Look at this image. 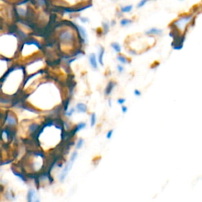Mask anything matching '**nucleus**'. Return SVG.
<instances>
[{
	"mask_svg": "<svg viewBox=\"0 0 202 202\" xmlns=\"http://www.w3.org/2000/svg\"><path fill=\"white\" fill-rule=\"evenodd\" d=\"M96 123V114L95 113H92L91 114V122H90V125H91L92 127H93L94 126Z\"/></svg>",
	"mask_w": 202,
	"mask_h": 202,
	"instance_id": "obj_18",
	"label": "nucleus"
},
{
	"mask_svg": "<svg viewBox=\"0 0 202 202\" xmlns=\"http://www.w3.org/2000/svg\"><path fill=\"white\" fill-rule=\"evenodd\" d=\"M76 109L79 113H85L87 111V106L83 103H79L76 105Z\"/></svg>",
	"mask_w": 202,
	"mask_h": 202,
	"instance_id": "obj_15",
	"label": "nucleus"
},
{
	"mask_svg": "<svg viewBox=\"0 0 202 202\" xmlns=\"http://www.w3.org/2000/svg\"><path fill=\"white\" fill-rule=\"evenodd\" d=\"M194 14L193 13H186L180 15L177 19L172 22V29H175L177 32H185L186 29L190 25L194 20Z\"/></svg>",
	"mask_w": 202,
	"mask_h": 202,
	"instance_id": "obj_1",
	"label": "nucleus"
},
{
	"mask_svg": "<svg viewBox=\"0 0 202 202\" xmlns=\"http://www.w3.org/2000/svg\"><path fill=\"white\" fill-rule=\"evenodd\" d=\"M179 1H181L182 2V1H184V0H179Z\"/></svg>",
	"mask_w": 202,
	"mask_h": 202,
	"instance_id": "obj_31",
	"label": "nucleus"
},
{
	"mask_svg": "<svg viewBox=\"0 0 202 202\" xmlns=\"http://www.w3.org/2000/svg\"><path fill=\"white\" fill-rule=\"evenodd\" d=\"M125 102H126V99H124V98H119V99H118V104L123 105Z\"/></svg>",
	"mask_w": 202,
	"mask_h": 202,
	"instance_id": "obj_24",
	"label": "nucleus"
},
{
	"mask_svg": "<svg viewBox=\"0 0 202 202\" xmlns=\"http://www.w3.org/2000/svg\"><path fill=\"white\" fill-rule=\"evenodd\" d=\"M102 26H103V33L106 35L110 31V28H111V25H110V21H103L102 22Z\"/></svg>",
	"mask_w": 202,
	"mask_h": 202,
	"instance_id": "obj_13",
	"label": "nucleus"
},
{
	"mask_svg": "<svg viewBox=\"0 0 202 202\" xmlns=\"http://www.w3.org/2000/svg\"><path fill=\"white\" fill-rule=\"evenodd\" d=\"M113 1H119V0H113Z\"/></svg>",
	"mask_w": 202,
	"mask_h": 202,
	"instance_id": "obj_30",
	"label": "nucleus"
},
{
	"mask_svg": "<svg viewBox=\"0 0 202 202\" xmlns=\"http://www.w3.org/2000/svg\"><path fill=\"white\" fill-rule=\"evenodd\" d=\"M117 69H118V71L119 73H122L124 71V67L122 65H118L117 66Z\"/></svg>",
	"mask_w": 202,
	"mask_h": 202,
	"instance_id": "obj_25",
	"label": "nucleus"
},
{
	"mask_svg": "<svg viewBox=\"0 0 202 202\" xmlns=\"http://www.w3.org/2000/svg\"><path fill=\"white\" fill-rule=\"evenodd\" d=\"M110 25H111V27H114V25H116V21H115V20H112V21L110 22Z\"/></svg>",
	"mask_w": 202,
	"mask_h": 202,
	"instance_id": "obj_28",
	"label": "nucleus"
},
{
	"mask_svg": "<svg viewBox=\"0 0 202 202\" xmlns=\"http://www.w3.org/2000/svg\"><path fill=\"white\" fill-rule=\"evenodd\" d=\"M105 53V49L103 47L101 46L99 48V53H98V61H99V64L101 66H103V56H104Z\"/></svg>",
	"mask_w": 202,
	"mask_h": 202,
	"instance_id": "obj_12",
	"label": "nucleus"
},
{
	"mask_svg": "<svg viewBox=\"0 0 202 202\" xmlns=\"http://www.w3.org/2000/svg\"><path fill=\"white\" fill-rule=\"evenodd\" d=\"M74 25L76 28L77 31L78 32L79 36H80L82 42L84 43V44L87 43V41H88V35H87V33H86L85 29L84 27L78 25V24H74Z\"/></svg>",
	"mask_w": 202,
	"mask_h": 202,
	"instance_id": "obj_4",
	"label": "nucleus"
},
{
	"mask_svg": "<svg viewBox=\"0 0 202 202\" xmlns=\"http://www.w3.org/2000/svg\"><path fill=\"white\" fill-rule=\"evenodd\" d=\"M59 40L63 44H71L74 40V35L70 30L63 31L59 35Z\"/></svg>",
	"mask_w": 202,
	"mask_h": 202,
	"instance_id": "obj_3",
	"label": "nucleus"
},
{
	"mask_svg": "<svg viewBox=\"0 0 202 202\" xmlns=\"http://www.w3.org/2000/svg\"><path fill=\"white\" fill-rule=\"evenodd\" d=\"M163 33V30L158 28H151L150 29L145 32V34L148 36H160Z\"/></svg>",
	"mask_w": 202,
	"mask_h": 202,
	"instance_id": "obj_7",
	"label": "nucleus"
},
{
	"mask_svg": "<svg viewBox=\"0 0 202 202\" xmlns=\"http://www.w3.org/2000/svg\"><path fill=\"white\" fill-rule=\"evenodd\" d=\"M128 111V107H126V106H124V105H122V111L123 114H125V113L127 112Z\"/></svg>",
	"mask_w": 202,
	"mask_h": 202,
	"instance_id": "obj_27",
	"label": "nucleus"
},
{
	"mask_svg": "<svg viewBox=\"0 0 202 202\" xmlns=\"http://www.w3.org/2000/svg\"><path fill=\"white\" fill-rule=\"evenodd\" d=\"M88 61H89L90 66H91L94 70H97L98 63L97 60H96V54H90L89 56H88Z\"/></svg>",
	"mask_w": 202,
	"mask_h": 202,
	"instance_id": "obj_6",
	"label": "nucleus"
},
{
	"mask_svg": "<svg viewBox=\"0 0 202 202\" xmlns=\"http://www.w3.org/2000/svg\"><path fill=\"white\" fill-rule=\"evenodd\" d=\"M120 25L122 27H127L133 23V20L130 18H126V17H122L120 20Z\"/></svg>",
	"mask_w": 202,
	"mask_h": 202,
	"instance_id": "obj_14",
	"label": "nucleus"
},
{
	"mask_svg": "<svg viewBox=\"0 0 202 202\" xmlns=\"http://www.w3.org/2000/svg\"><path fill=\"white\" fill-rule=\"evenodd\" d=\"M134 95L137 96H140L141 95V92L138 89H135L134 91Z\"/></svg>",
	"mask_w": 202,
	"mask_h": 202,
	"instance_id": "obj_26",
	"label": "nucleus"
},
{
	"mask_svg": "<svg viewBox=\"0 0 202 202\" xmlns=\"http://www.w3.org/2000/svg\"><path fill=\"white\" fill-rule=\"evenodd\" d=\"M27 199L28 201L33 202V201H39V200L36 197V191L33 189H30L28 192V195H27Z\"/></svg>",
	"mask_w": 202,
	"mask_h": 202,
	"instance_id": "obj_9",
	"label": "nucleus"
},
{
	"mask_svg": "<svg viewBox=\"0 0 202 202\" xmlns=\"http://www.w3.org/2000/svg\"><path fill=\"white\" fill-rule=\"evenodd\" d=\"M133 10H134V6L132 4H129V5H125V6H121L118 10L122 13L125 14V13H130Z\"/></svg>",
	"mask_w": 202,
	"mask_h": 202,
	"instance_id": "obj_10",
	"label": "nucleus"
},
{
	"mask_svg": "<svg viewBox=\"0 0 202 202\" xmlns=\"http://www.w3.org/2000/svg\"><path fill=\"white\" fill-rule=\"evenodd\" d=\"M85 127H86L85 122H80V123L78 124V125L75 126L74 130H72V132H71V134H70V136H74V134H76L78 132L80 131V130H83V129H85Z\"/></svg>",
	"mask_w": 202,
	"mask_h": 202,
	"instance_id": "obj_11",
	"label": "nucleus"
},
{
	"mask_svg": "<svg viewBox=\"0 0 202 202\" xmlns=\"http://www.w3.org/2000/svg\"><path fill=\"white\" fill-rule=\"evenodd\" d=\"M117 85L116 82L114 81H109V83L107 84V85L106 86V88H105V90H104V94L105 96H108L112 92L113 89H114V88L115 87V86Z\"/></svg>",
	"mask_w": 202,
	"mask_h": 202,
	"instance_id": "obj_8",
	"label": "nucleus"
},
{
	"mask_svg": "<svg viewBox=\"0 0 202 202\" xmlns=\"http://www.w3.org/2000/svg\"><path fill=\"white\" fill-rule=\"evenodd\" d=\"M117 59L118 60V62L122 64H129L130 63V60L128 58H126V56H122V55H118L117 56Z\"/></svg>",
	"mask_w": 202,
	"mask_h": 202,
	"instance_id": "obj_16",
	"label": "nucleus"
},
{
	"mask_svg": "<svg viewBox=\"0 0 202 202\" xmlns=\"http://www.w3.org/2000/svg\"><path fill=\"white\" fill-rule=\"evenodd\" d=\"M111 46L114 52H117V53H120L121 50H122V48H121L120 44H118V43L113 42L111 44Z\"/></svg>",
	"mask_w": 202,
	"mask_h": 202,
	"instance_id": "obj_17",
	"label": "nucleus"
},
{
	"mask_svg": "<svg viewBox=\"0 0 202 202\" xmlns=\"http://www.w3.org/2000/svg\"><path fill=\"white\" fill-rule=\"evenodd\" d=\"M74 111H75V109L74 108H71L70 110V111H67V112H66V114H67V115L68 117H70L71 115H72V114H74Z\"/></svg>",
	"mask_w": 202,
	"mask_h": 202,
	"instance_id": "obj_22",
	"label": "nucleus"
},
{
	"mask_svg": "<svg viewBox=\"0 0 202 202\" xmlns=\"http://www.w3.org/2000/svg\"><path fill=\"white\" fill-rule=\"evenodd\" d=\"M112 135H113V130H109V131L107 132V136H106V137H107V139L110 140L111 138V137H112Z\"/></svg>",
	"mask_w": 202,
	"mask_h": 202,
	"instance_id": "obj_23",
	"label": "nucleus"
},
{
	"mask_svg": "<svg viewBox=\"0 0 202 202\" xmlns=\"http://www.w3.org/2000/svg\"><path fill=\"white\" fill-rule=\"evenodd\" d=\"M83 144H84V140L82 139V138H80L76 144V149H80L82 147V145H83Z\"/></svg>",
	"mask_w": 202,
	"mask_h": 202,
	"instance_id": "obj_20",
	"label": "nucleus"
},
{
	"mask_svg": "<svg viewBox=\"0 0 202 202\" xmlns=\"http://www.w3.org/2000/svg\"><path fill=\"white\" fill-rule=\"evenodd\" d=\"M111 99H109L108 100V104H109V107H111Z\"/></svg>",
	"mask_w": 202,
	"mask_h": 202,
	"instance_id": "obj_29",
	"label": "nucleus"
},
{
	"mask_svg": "<svg viewBox=\"0 0 202 202\" xmlns=\"http://www.w3.org/2000/svg\"><path fill=\"white\" fill-rule=\"evenodd\" d=\"M149 1V0H141V1H139V2L137 4V9H141V8L144 7V6L148 3Z\"/></svg>",
	"mask_w": 202,
	"mask_h": 202,
	"instance_id": "obj_19",
	"label": "nucleus"
},
{
	"mask_svg": "<svg viewBox=\"0 0 202 202\" xmlns=\"http://www.w3.org/2000/svg\"><path fill=\"white\" fill-rule=\"evenodd\" d=\"M17 123V118L16 117L12 114L11 113H8L6 116V124L7 126H10V127H13V126H15Z\"/></svg>",
	"mask_w": 202,
	"mask_h": 202,
	"instance_id": "obj_5",
	"label": "nucleus"
},
{
	"mask_svg": "<svg viewBox=\"0 0 202 202\" xmlns=\"http://www.w3.org/2000/svg\"><path fill=\"white\" fill-rule=\"evenodd\" d=\"M77 157H78V152L75 151V152L73 153L72 156H71V157H70V161L67 163V164L65 166L64 169L63 170V171H62L61 175H60V177H59V180H60V182H63L65 180L66 177H67V174H68L69 171H70L71 168H72L73 164H74V161L76 160Z\"/></svg>",
	"mask_w": 202,
	"mask_h": 202,
	"instance_id": "obj_2",
	"label": "nucleus"
},
{
	"mask_svg": "<svg viewBox=\"0 0 202 202\" xmlns=\"http://www.w3.org/2000/svg\"><path fill=\"white\" fill-rule=\"evenodd\" d=\"M79 19L82 23H88L89 22V18L87 17H79Z\"/></svg>",
	"mask_w": 202,
	"mask_h": 202,
	"instance_id": "obj_21",
	"label": "nucleus"
}]
</instances>
